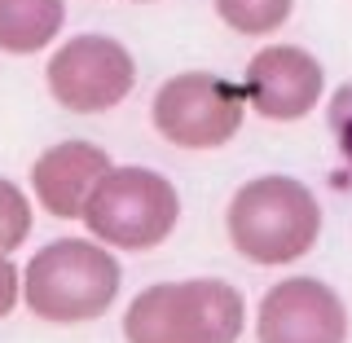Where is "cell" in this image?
Wrapping results in <instances>:
<instances>
[{
  "label": "cell",
  "mask_w": 352,
  "mask_h": 343,
  "mask_svg": "<svg viewBox=\"0 0 352 343\" xmlns=\"http://www.w3.org/2000/svg\"><path fill=\"white\" fill-rule=\"evenodd\" d=\"M124 269L97 238H53L22 269V304L49 326H84L119 300Z\"/></svg>",
  "instance_id": "1"
},
{
  "label": "cell",
  "mask_w": 352,
  "mask_h": 343,
  "mask_svg": "<svg viewBox=\"0 0 352 343\" xmlns=\"http://www.w3.org/2000/svg\"><path fill=\"white\" fill-rule=\"evenodd\" d=\"M322 203L304 181L282 172L256 176V181L238 185L225 212L229 242L242 260L260 264V269H282V264L304 260L322 238Z\"/></svg>",
  "instance_id": "2"
},
{
  "label": "cell",
  "mask_w": 352,
  "mask_h": 343,
  "mask_svg": "<svg viewBox=\"0 0 352 343\" xmlns=\"http://www.w3.org/2000/svg\"><path fill=\"white\" fill-rule=\"evenodd\" d=\"M247 326V300L225 278L154 282L128 300V343H238Z\"/></svg>",
  "instance_id": "3"
},
{
  "label": "cell",
  "mask_w": 352,
  "mask_h": 343,
  "mask_svg": "<svg viewBox=\"0 0 352 343\" xmlns=\"http://www.w3.org/2000/svg\"><path fill=\"white\" fill-rule=\"evenodd\" d=\"M84 225L110 251H154L181 225V194L154 168H110L84 207Z\"/></svg>",
  "instance_id": "4"
},
{
  "label": "cell",
  "mask_w": 352,
  "mask_h": 343,
  "mask_svg": "<svg viewBox=\"0 0 352 343\" xmlns=\"http://www.w3.org/2000/svg\"><path fill=\"white\" fill-rule=\"evenodd\" d=\"M150 119L154 132L176 150H220L247 119V93L216 71H181L159 84Z\"/></svg>",
  "instance_id": "5"
},
{
  "label": "cell",
  "mask_w": 352,
  "mask_h": 343,
  "mask_svg": "<svg viewBox=\"0 0 352 343\" xmlns=\"http://www.w3.org/2000/svg\"><path fill=\"white\" fill-rule=\"evenodd\" d=\"M44 84L49 97L71 115H106L115 110L137 84V62H132L128 44L102 31H80V36L62 40L44 66Z\"/></svg>",
  "instance_id": "6"
},
{
  "label": "cell",
  "mask_w": 352,
  "mask_h": 343,
  "mask_svg": "<svg viewBox=\"0 0 352 343\" xmlns=\"http://www.w3.org/2000/svg\"><path fill=\"white\" fill-rule=\"evenodd\" d=\"M242 93L260 119L295 124L326 97V66L304 44H264L242 71Z\"/></svg>",
  "instance_id": "7"
},
{
  "label": "cell",
  "mask_w": 352,
  "mask_h": 343,
  "mask_svg": "<svg viewBox=\"0 0 352 343\" xmlns=\"http://www.w3.org/2000/svg\"><path fill=\"white\" fill-rule=\"evenodd\" d=\"M256 343H348V308L322 278H282L256 308Z\"/></svg>",
  "instance_id": "8"
},
{
  "label": "cell",
  "mask_w": 352,
  "mask_h": 343,
  "mask_svg": "<svg viewBox=\"0 0 352 343\" xmlns=\"http://www.w3.org/2000/svg\"><path fill=\"white\" fill-rule=\"evenodd\" d=\"M110 168L115 163L97 141H58L31 163V194L53 220H84V207L93 203Z\"/></svg>",
  "instance_id": "9"
},
{
  "label": "cell",
  "mask_w": 352,
  "mask_h": 343,
  "mask_svg": "<svg viewBox=\"0 0 352 343\" xmlns=\"http://www.w3.org/2000/svg\"><path fill=\"white\" fill-rule=\"evenodd\" d=\"M62 0H0V53L31 58L62 36Z\"/></svg>",
  "instance_id": "10"
},
{
  "label": "cell",
  "mask_w": 352,
  "mask_h": 343,
  "mask_svg": "<svg viewBox=\"0 0 352 343\" xmlns=\"http://www.w3.org/2000/svg\"><path fill=\"white\" fill-rule=\"evenodd\" d=\"M216 18L238 36H273L295 14V0H212Z\"/></svg>",
  "instance_id": "11"
},
{
  "label": "cell",
  "mask_w": 352,
  "mask_h": 343,
  "mask_svg": "<svg viewBox=\"0 0 352 343\" xmlns=\"http://www.w3.org/2000/svg\"><path fill=\"white\" fill-rule=\"evenodd\" d=\"M31 220H36V212H31L27 190L0 176V251L14 256L22 242L31 238Z\"/></svg>",
  "instance_id": "12"
},
{
  "label": "cell",
  "mask_w": 352,
  "mask_h": 343,
  "mask_svg": "<svg viewBox=\"0 0 352 343\" xmlns=\"http://www.w3.org/2000/svg\"><path fill=\"white\" fill-rule=\"evenodd\" d=\"M326 128H330V137H335L339 154H344V163L352 168V80H344L335 93H330V102H326Z\"/></svg>",
  "instance_id": "13"
},
{
  "label": "cell",
  "mask_w": 352,
  "mask_h": 343,
  "mask_svg": "<svg viewBox=\"0 0 352 343\" xmlns=\"http://www.w3.org/2000/svg\"><path fill=\"white\" fill-rule=\"evenodd\" d=\"M22 304V269L9 260V251H0V317H9Z\"/></svg>",
  "instance_id": "14"
}]
</instances>
